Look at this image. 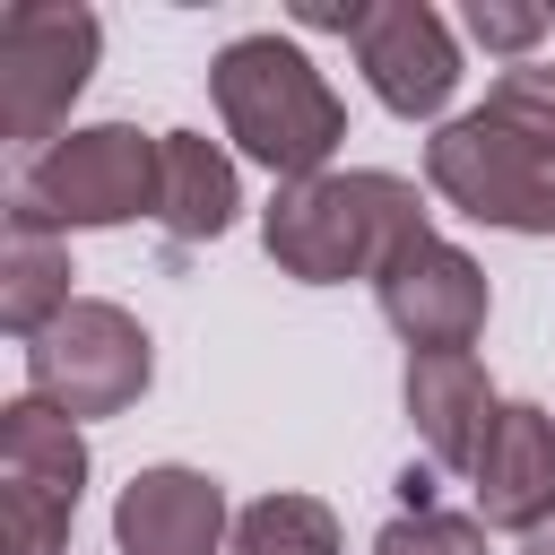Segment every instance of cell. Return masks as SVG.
<instances>
[{"instance_id":"obj_19","label":"cell","mask_w":555,"mask_h":555,"mask_svg":"<svg viewBox=\"0 0 555 555\" xmlns=\"http://www.w3.org/2000/svg\"><path fill=\"white\" fill-rule=\"evenodd\" d=\"M399 512H442L434 503V468H416V460L399 468Z\"/></svg>"},{"instance_id":"obj_10","label":"cell","mask_w":555,"mask_h":555,"mask_svg":"<svg viewBox=\"0 0 555 555\" xmlns=\"http://www.w3.org/2000/svg\"><path fill=\"white\" fill-rule=\"evenodd\" d=\"M225 538H234V512H225V486L208 468L156 460L113 494V546L121 555H217Z\"/></svg>"},{"instance_id":"obj_16","label":"cell","mask_w":555,"mask_h":555,"mask_svg":"<svg viewBox=\"0 0 555 555\" xmlns=\"http://www.w3.org/2000/svg\"><path fill=\"white\" fill-rule=\"evenodd\" d=\"M373 555H486V520L477 512H399Z\"/></svg>"},{"instance_id":"obj_20","label":"cell","mask_w":555,"mask_h":555,"mask_svg":"<svg viewBox=\"0 0 555 555\" xmlns=\"http://www.w3.org/2000/svg\"><path fill=\"white\" fill-rule=\"evenodd\" d=\"M520 555H555V520H546V529H529V538H520Z\"/></svg>"},{"instance_id":"obj_3","label":"cell","mask_w":555,"mask_h":555,"mask_svg":"<svg viewBox=\"0 0 555 555\" xmlns=\"http://www.w3.org/2000/svg\"><path fill=\"white\" fill-rule=\"evenodd\" d=\"M156 173H165V130L87 121V130H61L43 156L17 165L9 208L52 225V234H95V225L156 217Z\"/></svg>"},{"instance_id":"obj_5","label":"cell","mask_w":555,"mask_h":555,"mask_svg":"<svg viewBox=\"0 0 555 555\" xmlns=\"http://www.w3.org/2000/svg\"><path fill=\"white\" fill-rule=\"evenodd\" d=\"M147 382H156V347H147V330H139L130 304L78 295L43 338H26V399H43L69 425L139 408Z\"/></svg>"},{"instance_id":"obj_9","label":"cell","mask_w":555,"mask_h":555,"mask_svg":"<svg viewBox=\"0 0 555 555\" xmlns=\"http://www.w3.org/2000/svg\"><path fill=\"white\" fill-rule=\"evenodd\" d=\"M373 304H382V321L408 338V356H468V347L486 338L494 286H486V269H477L460 243L425 234L416 251H399V260L373 278Z\"/></svg>"},{"instance_id":"obj_11","label":"cell","mask_w":555,"mask_h":555,"mask_svg":"<svg viewBox=\"0 0 555 555\" xmlns=\"http://www.w3.org/2000/svg\"><path fill=\"white\" fill-rule=\"evenodd\" d=\"M468 503L486 529H512V538L555 520V416L538 399H503V416L468 468Z\"/></svg>"},{"instance_id":"obj_4","label":"cell","mask_w":555,"mask_h":555,"mask_svg":"<svg viewBox=\"0 0 555 555\" xmlns=\"http://www.w3.org/2000/svg\"><path fill=\"white\" fill-rule=\"evenodd\" d=\"M425 182L442 208L503 225V234H555V147L512 130L503 113L468 104L425 139Z\"/></svg>"},{"instance_id":"obj_13","label":"cell","mask_w":555,"mask_h":555,"mask_svg":"<svg viewBox=\"0 0 555 555\" xmlns=\"http://www.w3.org/2000/svg\"><path fill=\"white\" fill-rule=\"evenodd\" d=\"M243 217V173L208 130H165V173H156V225L173 243H217Z\"/></svg>"},{"instance_id":"obj_7","label":"cell","mask_w":555,"mask_h":555,"mask_svg":"<svg viewBox=\"0 0 555 555\" xmlns=\"http://www.w3.org/2000/svg\"><path fill=\"white\" fill-rule=\"evenodd\" d=\"M87 494V434L52 416L43 399L0 408V503H9V555H61Z\"/></svg>"},{"instance_id":"obj_12","label":"cell","mask_w":555,"mask_h":555,"mask_svg":"<svg viewBox=\"0 0 555 555\" xmlns=\"http://www.w3.org/2000/svg\"><path fill=\"white\" fill-rule=\"evenodd\" d=\"M399 399H408V425L425 442V468H460V477L477 468V451H486V434L503 416L477 356H408Z\"/></svg>"},{"instance_id":"obj_6","label":"cell","mask_w":555,"mask_h":555,"mask_svg":"<svg viewBox=\"0 0 555 555\" xmlns=\"http://www.w3.org/2000/svg\"><path fill=\"white\" fill-rule=\"evenodd\" d=\"M95 52H104L95 9H52V0L0 9V130H9V147L43 156L61 139L69 104L95 78Z\"/></svg>"},{"instance_id":"obj_8","label":"cell","mask_w":555,"mask_h":555,"mask_svg":"<svg viewBox=\"0 0 555 555\" xmlns=\"http://www.w3.org/2000/svg\"><path fill=\"white\" fill-rule=\"evenodd\" d=\"M347 43H356V69H364L373 104L399 113V121H442L460 78H468L460 35H451V17L434 0H364Z\"/></svg>"},{"instance_id":"obj_1","label":"cell","mask_w":555,"mask_h":555,"mask_svg":"<svg viewBox=\"0 0 555 555\" xmlns=\"http://www.w3.org/2000/svg\"><path fill=\"white\" fill-rule=\"evenodd\" d=\"M434 234V208L408 173L382 165H330L312 182H278V199L260 208V243L286 278L304 286H347V278H382L399 251H416Z\"/></svg>"},{"instance_id":"obj_17","label":"cell","mask_w":555,"mask_h":555,"mask_svg":"<svg viewBox=\"0 0 555 555\" xmlns=\"http://www.w3.org/2000/svg\"><path fill=\"white\" fill-rule=\"evenodd\" d=\"M486 113H503L512 130H529V139L555 147V61H512V69L486 87Z\"/></svg>"},{"instance_id":"obj_2","label":"cell","mask_w":555,"mask_h":555,"mask_svg":"<svg viewBox=\"0 0 555 555\" xmlns=\"http://www.w3.org/2000/svg\"><path fill=\"white\" fill-rule=\"evenodd\" d=\"M208 104L225 121V139L269 173V182H312L330 173L338 139H347V104L321 78V61L286 35H234L208 61Z\"/></svg>"},{"instance_id":"obj_18","label":"cell","mask_w":555,"mask_h":555,"mask_svg":"<svg viewBox=\"0 0 555 555\" xmlns=\"http://www.w3.org/2000/svg\"><path fill=\"white\" fill-rule=\"evenodd\" d=\"M460 26H468V43H486V52H503V61H538V35H546L555 17L529 9V0H468Z\"/></svg>"},{"instance_id":"obj_14","label":"cell","mask_w":555,"mask_h":555,"mask_svg":"<svg viewBox=\"0 0 555 555\" xmlns=\"http://www.w3.org/2000/svg\"><path fill=\"white\" fill-rule=\"evenodd\" d=\"M69 278H78L69 269V234H52V225L9 208V234H0V330L9 338H43L78 304Z\"/></svg>"},{"instance_id":"obj_15","label":"cell","mask_w":555,"mask_h":555,"mask_svg":"<svg viewBox=\"0 0 555 555\" xmlns=\"http://www.w3.org/2000/svg\"><path fill=\"white\" fill-rule=\"evenodd\" d=\"M225 555H338V512L321 494H260L234 512Z\"/></svg>"}]
</instances>
